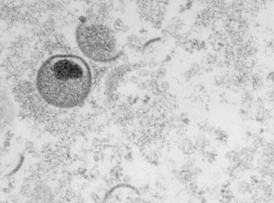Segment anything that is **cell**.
<instances>
[{"instance_id": "7a4b0ae2", "label": "cell", "mask_w": 274, "mask_h": 203, "mask_svg": "<svg viewBox=\"0 0 274 203\" xmlns=\"http://www.w3.org/2000/svg\"><path fill=\"white\" fill-rule=\"evenodd\" d=\"M76 41L85 57L97 63L113 62L121 55L115 33L104 24L80 23L76 29Z\"/></svg>"}, {"instance_id": "8992f818", "label": "cell", "mask_w": 274, "mask_h": 203, "mask_svg": "<svg viewBox=\"0 0 274 203\" xmlns=\"http://www.w3.org/2000/svg\"><path fill=\"white\" fill-rule=\"evenodd\" d=\"M160 87L162 91H166L170 87V84L167 81H162L160 84Z\"/></svg>"}, {"instance_id": "4fadbf2b", "label": "cell", "mask_w": 274, "mask_h": 203, "mask_svg": "<svg viewBox=\"0 0 274 203\" xmlns=\"http://www.w3.org/2000/svg\"><path fill=\"white\" fill-rule=\"evenodd\" d=\"M156 66H157V64H156V63H155V61H151V62H150V63H149V67H151V69L155 68Z\"/></svg>"}, {"instance_id": "52a82bcc", "label": "cell", "mask_w": 274, "mask_h": 203, "mask_svg": "<svg viewBox=\"0 0 274 203\" xmlns=\"http://www.w3.org/2000/svg\"><path fill=\"white\" fill-rule=\"evenodd\" d=\"M199 70H200V67L198 65V63H192L191 71L192 72L193 74H195V73H198L199 71Z\"/></svg>"}, {"instance_id": "5b68a950", "label": "cell", "mask_w": 274, "mask_h": 203, "mask_svg": "<svg viewBox=\"0 0 274 203\" xmlns=\"http://www.w3.org/2000/svg\"><path fill=\"white\" fill-rule=\"evenodd\" d=\"M148 85H149V87L151 88V90H153V89L159 87V85H158L157 80L155 78H152L151 81H149Z\"/></svg>"}, {"instance_id": "8fae6325", "label": "cell", "mask_w": 274, "mask_h": 203, "mask_svg": "<svg viewBox=\"0 0 274 203\" xmlns=\"http://www.w3.org/2000/svg\"><path fill=\"white\" fill-rule=\"evenodd\" d=\"M193 75L194 74H193V73H192V72L191 70L187 71H185V73H184V76H185L187 79L191 78V77H192V75Z\"/></svg>"}, {"instance_id": "30bf717a", "label": "cell", "mask_w": 274, "mask_h": 203, "mask_svg": "<svg viewBox=\"0 0 274 203\" xmlns=\"http://www.w3.org/2000/svg\"><path fill=\"white\" fill-rule=\"evenodd\" d=\"M202 172L203 171L201 168H195V169H193V171H192V173L194 175V176H199L202 173Z\"/></svg>"}, {"instance_id": "5bb4252c", "label": "cell", "mask_w": 274, "mask_h": 203, "mask_svg": "<svg viewBox=\"0 0 274 203\" xmlns=\"http://www.w3.org/2000/svg\"><path fill=\"white\" fill-rule=\"evenodd\" d=\"M140 89L141 90H146L147 89V85L145 84V83H141L140 85Z\"/></svg>"}, {"instance_id": "9c48e42d", "label": "cell", "mask_w": 274, "mask_h": 203, "mask_svg": "<svg viewBox=\"0 0 274 203\" xmlns=\"http://www.w3.org/2000/svg\"><path fill=\"white\" fill-rule=\"evenodd\" d=\"M215 83L217 85H221V84H223V83H224V79L223 78V77H221V76L217 77H215Z\"/></svg>"}, {"instance_id": "277c9868", "label": "cell", "mask_w": 274, "mask_h": 203, "mask_svg": "<svg viewBox=\"0 0 274 203\" xmlns=\"http://www.w3.org/2000/svg\"><path fill=\"white\" fill-rule=\"evenodd\" d=\"M251 186L245 182H241L238 185V191L241 194H245L246 192L250 191Z\"/></svg>"}, {"instance_id": "ba28073f", "label": "cell", "mask_w": 274, "mask_h": 203, "mask_svg": "<svg viewBox=\"0 0 274 203\" xmlns=\"http://www.w3.org/2000/svg\"><path fill=\"white\" fill-rule=\"evenodd\" d=\"M152 93H153L154 95L157 96V97L161 96V95H162V91L159 87H158L157 89H155L152 90Z\"/></svg>"}, {"instance_id": "3957f363", "label": "cell", "mask_w": 274, "mask_h": 203, "mask_svg": "<svg viewBox=\"0 0 274 203\" xmlns=\"http://www.w3.org/2000/svg\"><path fill=\"white\" fill-rule=\"evenodd\" d=\"M225 157L228 160H231V161H233L235 162H239V160H240L239 154L233 150H231L227 153L225 154Z\"/></svg>"}, {"instance_id": "7c38bea8", "label": "cell", "mask_w": 274, "mask_h": 203, "mask_svg": "<svg viewBox=\"0 0 274 203\" xmlns=\"http://www.w3.org/2000/svg\"><path fill=\"white\" fill-rule=\"evenodd\" d=\"M140 75L142 77H147L150 75V71L147 70H143L140 71Z\"/></svg>"}, {"instance_id": "6da1fadb", "label": "cell", "mask_w": 274, "mask_h": 203, "mask_svg": "<svg viewBox=\"0 0 274 203\" xmlns=\"http://www.w3.org/2000/svg\"><path fill=\"white\" fill-rule=\"evenodd\" d=\"M91 68L79 56L58 54L48 57L39 67L36 87L48 105L71 109L84 102L92 89Z\"/></svg>"}, {"instance_id": "9a60e30c", "label": "cell", "mask_w": 274, "mask_h": 203, "mask_svg": "<svg viewBox=\"0 0 274 203\" xmlns=\"http://www.w3.org/2000/svg\"><path fill=\"white\" fill-rule=\"evenodd\" d=\"M269 77H270V79H271V80L273 81V73H270V74H269Z\"/></svg>"}]
</instances>
